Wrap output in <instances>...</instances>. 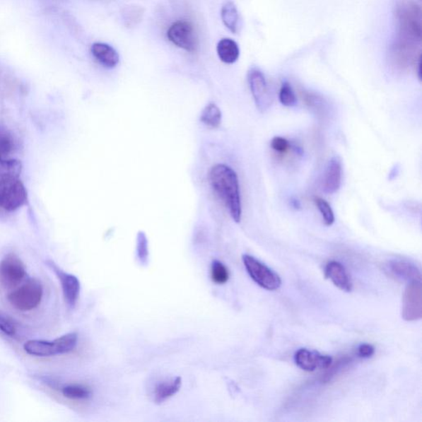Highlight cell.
<instances>
[{
    "label": "cell",
    "instance_id": "6",
    "mask_svg": "<svg viewBox=\"0 0 422 422\" xmlns=\"http://www.w3.org/2000/svg\"><path fill=\"white\" fill-rule=\"evenodd\" d=\"M246 270L258 286L267 291H276L281 286V280L276 272L250 255L242 256Z\"/></svg>",
    "mask_w": 422,
    "mask_h": 422
},
{
    "label": "cell",
    "instance_id": "24",
    "mask_svg": "<svg viewBox=\"0 0 422 422\" xmlns=\"http://www.w3.org/2000/svg\"><path fill=\"white\" fill-rule=\"evenodd\" d=\"M315 203L317 209L321 213L322 220L327 226L334 225L335 222V216L334 211H332L331 206L324 199L320 197L315 198Z\"/></svg>",
    "mask_w": 422,
    "mask_h": 422
},
{
    "label": "cell",
    "instance_id": "28",
    "mask_svg": "<svg viewBox=\"0 0 422 422\" xmlns=\"http://www.w3.org/2000/svg\"><path fill=\"white\" fill-rule=\"evenodd\" d=\"M0 331L9 336H15L17 332L14 322L2 314H0Z\"/></svg>",
    "mask_w": 422,
    "mask_h": 422
},
{
    "label": "cell",
    "instance_id": "9",
    "mask_svg": "<svg viewBox=\"0 0 422 422\" xmlns=\"http://www.w3.org/2000/svg\"><path fill=\"white\" fill-rule=\"evenodd\" d=\"M402 316L409 322L418 321L422 317L421 281L409 283L404 293Z\"/></svg>",
    "mask_w": 422,
    "mask_h": 422
},
{
    "label": "cell",
    "instance_id": "16",
    "mask_svg": "<svg viewBox=\"0 0 422 422\" xmlns=\"http://www.w3.org/2000/svg\"><path fill=\"white\" fill-rule=\"evenodd\" d=\"M94 58L107 68H114L120 61L119 54L110 45L102 42L94 43L91 47Z\"/></svg>",
    "mask_w": 422,
    "mask_h": 422
},
{
    "label": "cell",
    "instance_id": "2",
    "mask_svg": "<svg viewBox=\"0 0 422 422\" xmlns=\"http://www.w3.org/2000/svg\"><path fill=\"white\" fill-rule=\"evenodd\" d=\"M78 334L71 332L54 341L30 340L23 345L27 354L37 357H52L68 354L76 348Z\"/></svg>",
    "mask_w": 422,
    "mask_h": 422
},
{
    "label": "cell",
    "instance_id": "20",
    "mask_svg": "<svg viewBox=\"0 0 422 422\" xmlns=\"http://www.w3.org/2000/svg\"><path fill=\"white\" fill-rule=\"evenodd\" d=\"M61 394L71 400H87L91 398L92 391L88 387L79 384H71L64 386Z\"/></svg>",
    "mask_w": 422,
    "mask_h": 422
},
{
    "label": "cell",
    "instance_id": "3",
    "mask_svg": "<svg viewBox=\"0 0 422 422\" xmlns=\"http://www.w3.org/2000/svg\"><path fill=\"white\" fill-rule=\"evenodd\" d=\"M43 297L42 283L30 279L8 295V300L14 309L21 312L31 311L41 304Z\"/></svg>",
    "mask_w": 422,
    "mask_h": 422
},
{
    "label": "cell",
    "instance_id": "8",
    "mask_svg": "<svg viewBox=\"0 0 422 422\" xmlns=\"http://www.w3.org/2000/svg\"><path fill=\"white\" fill-rule=\"evenodd\" d=\"M26 275V268L16 255L8 254L0 262V284L4 287L18 285Z\"/></svg>",
    "mask_w": 422,
    "mask_h": 422
},
{
    "label": "cell",
    "instance_id": "15",
    "mask_svg": "<svg viewBox=\"0 0 422 422\" xmlns=\"http://www.w3.org/2000/svg\"><path fill=\"white\" fill-rule=\"evenodd\" d=\"M325 276L341 291L351 292L353 288V284H352L351 277L345 266L339 262L331 261L327 263L325 268Z\"/></svg>",
    "mask_w": 422,
    "mask_h": 422
},
{
    "label": "cell",
    "instance_id": "12",
    "mask_svg": "<svg viewBox=\"0 0 422 422\" xmlns=\"http://www.w3.org/2000/svg\"><path fill=\"white\" fill-rule=\"evenodd\" d=\"M295 361L296 365L303 370L312 372L316 370L329 368L332 359L329 356L322 355L319 352L303 348L296 352Z\"/></svg>",
    "mask_w": 422,
    "mask_h": 422
},
{
    "label": "cell",
    "instance_id": "29",
    "mask_svg": "<svg viewBox=\"0 0 422 422\" xmlns=\"http://www.w3.org/2000/svg\"><path fill=\"white\" fill-rule=\"evenodd\" d=\"M271 146L275 151L283 153L290 150L291 143L285 138L276 136L272 139Z\"/></svg>",
    "mask_w": 422,
    "mask_h": 422
},
{
    "label": "cell",
    "instance_id": "11",
    "mask_svg": "<svg viewBox=\"0 0 422 422\" xmlns=\"http://www.w3.org/2000/svg\"><path fill=\"white\" fill-rule=\"evenodd\" d=\"M47 263L52 268L54 274L57 275L59 282H61L63 295L66 304L71 307L76 306L79 295H81V282H79L78 278L64 272L52 261H48Z\"/></svg>",
    "mask_w": 422,
    "mask_h": 422
},
{
    "label": "cell",
    "instance_id": "27",
    "mask_svg": "<svg viewBox=\"0 0 422 422\" xmlns=\"http://www.w3.org/2000/svg\"><path fill=\"white\" fill-rule=\"evenodd\" d=\"M137 256L141 264L146 265L148 263V246L146 233L139 232L137 235Z\"/></svg>",
    "mask_w": 422,
    "mask_h": 422
},
{
    "label": "cell",
    "instance_id": "14",
    "mask_svg": "<svg viewBox=\"0 0 422 422\" xmlns=\"http://www.w3.org/2000/svg\"><path fill=\"white\" fill-rule=\"evenodd\" d=\"M392 276L397 279L409 283L421 281V274L419 268L413 263L404 260L391 261L387 267Z\"/></svg>",
    "mask_w": 422,
    "mask_h": 422
},
{
    "label": "cell",
    "instance_id": "4",
    "mask_svg": "<svg viewBox=\"0 0 422 422\" xmlns=\"http://www.w3.org/2000/svg\"><path fill=\"white\" fill-rule=\"evenodd\" d=\"M27 191L18 177H10L0 180V207L13 211L26 205Z\"/></svg>",
    "mask_w": 422,
    "mask_h": 422
},
{
    "label": "cell",
    "instance_id": "1",
    "mask_svg": "<svg viewBox=\"0 0 422 422\" xmlns=\"http://www.w3.org/2000/svg\"><path fill=\"white\" fill-rule=\"evenodd\" d=\"M212 188L225 203L233 220L240 223L242 218V204L240 182L237 173L225 165H216L210 172Z\"/></svg>",
    "mask_w": 422,
    "mask_h": 422
},
{
    "label": "cell",
    "instance_id": "10",
    "mask_svg": "<svg viewBox=\"0 0 422 422\" xmlns=\"http://www.w3.org/2000/svg\"><path fill=\"white\" fill-rule=\"evenodd\" d=\"M248 83L258 110L266 111L271 106V98L265 76L258 69H253L248 73Z\"/></svg>",
    "mask_w": 422,
    "mask_h": 422
},
{
    "label": "cell",
    "instance_id": "23",
    "mask_svg": "<svg viewBox=\"0 0 422 422\" xmlns=\"http://www.w3.org/2000/svg\"><path fill=\"white\" fill-rule=\"evenodd\" d=\"M212 281L218 285L225 284L230 278L227 267L220 261H213L211 266Z\"/></svg>",
    "mask_w": 422,
    "mask_h": 422
},
{
    "label": "cell",
    "instance_id": "26",
    "mask_svg": "<svg viewBox=\"0 0 422 422\" xmlns=\"http://www.w3.org/2000/svg\"><path fill=\"white\" fill-rule=\"evenodd\" d=\"M279 99L282 105L294 107L297 102L295 93L289 83H283L280 89Z\"/></svg>",
    "mask_w": 422,
    "mask_h": 422
},
{
    "label": "cell",
    "instance_id": "25",
    "mask_svg": "<svg viewBox=\"0 0 422 422\" xmlns=\"http://www.w3.org/2000/svg\"><path fill=\"white\" fill-rule=\"evenodd\" d=\"M15 148L14 139L8 131L0 128V157L6 158Z\"/></svg>",
    "mask_w": 422,
    "mask_h": 422
},
{
    "label": "cell",
    "instance_id": "7",
    "mask_svg": "<svg viewBox=\"0 0 422 422\" xmlns=\"http://www.w3.org/2000/svg\"><path fill=\"white\" fill-rule=\"evenodd\" d=\"M167 37L172 44L187 52L195 53L199 47V39L195 27L185 20L172 24L168 30Z\"/></svg>",
    "mask_w": 422,
    "mask_h": 422
},
{
    "label": "cell",
    "instance_id": "21",
    "mask_svg": "<svg viewBox=\"0 0 422 422\" xmlns=\"http://www.w3.org/2000/svg\"><path fill=\"white\" fill-rule=\"evenodd\" d=\"M201 121L207 127L217 128L222 121V112L216 103L211 102L206 105L201 115Z\"/></svg>",
    "mask_w": 422,
    "mask_h": 422
},
{
    "label": "cell",
    "instance_id": "13",
    "mask_svg": "<svg viewBox=\"0 0 422 422\" xmlns=\"http://www.w3.org/2000/svg\"><path fill=\"white\" fill-rule=\"evenodd\" d=\"M341 160L339 156L332 157L326 168L324 180H322V191L327 194H334L341 187Z\"/></svg>",
    "mask_w": 422,
    "mask_h": 422
},
{
    "label": "cell",
    "instance_id": "22",
    "mask_svg": "<svg viewBox=\"0 0 422 422\" xmlns=\"http://www.w3.org/2000/svg\"><path fill=\"white\" fill-rule=\"evenodd\" d=\"M21 172L22 163L20 161L0 157V180L10 177H18Z\"/></svg>",
    "mask_w": 422,
    "mask_h": 422
},
{
    "label": "cell",
    "instance_id": "18",
    "mask_svg": "<svg viewBox=\"0 0 422 422\" xmlns=\"http://www.w3.org/2000/svg\"><path fill=\"white\" fill-rule=\"evenodd\" d=\"M217 54L221 61L225 64L235 63L240 58V47L236 42L230 38H223L217 44Z\"/></svg>",
    "mask_w": 422,
    "mask_h": 422
},
{
    "label": "cell",
    "instance_id": "30",
    "mask_svg": "<svg viewBox=\"0 0 422 422\" xmlns=\"http://www.w3.org/2000/svg\"><path fill=\"white\" fill-rule=\"evenodd\" d=\"M375 352V347L370 344H361L358 347V356L361 358H370Z\"/></svg>",
    "mask_w": 422,
    "mask_h": 422
},
{
    "label": "cell",
    "instance_id": "17",
    "mask_svg": "<svg viewBox=\"0 0 422 422\" xmlns=\"http://www.w3.org/2000/svg\"><path fill=\"white\" fill-rule=\"evenodd\" d=\"M181 377H177L176 379L158 384L156 387L155 391H153V401L157 404L165 403V401L177 394V392L181 389Z\"/></svg>",
    "mask_w": 422,
    "mask_h": 422
},
{
    "label": "cell",
    "instance_id": "5",
    "mask_svg": "<svg viewBox=\"0 0 422 422\" xmlns=\"http://www.w3.org/2000/svg\"><path fill=\"white\" fill-rule=\"evenodd\" d=\"M400 36L421 42V11L418 5L405 3L398 10Z\"/></svg>",
    "mask_w": 422,
    "mask_h": 422
},
{
    "label": "cell",
    "instance_id": "19",
    "mask_svg": "<svg viewBox=\"0 0 422 422\" xmlns=\"http://www.w3.org/2000/svg\"><path fill=\"white\" fill-rule=\"evenodd\" d=\"M221 18L225 26L233 33H237L240 26V15L235 4L228 1L223 5L221 9Z\"/></svg>",
    "mask_w": 422,
    "mask_h": 422
}]
</instances>
